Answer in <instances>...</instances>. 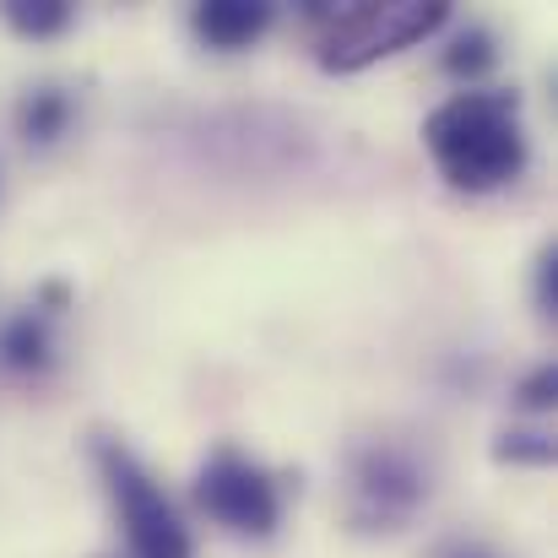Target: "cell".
Listing matches in <instances>:
<instances>
[{"mask_svg": "<svg viewBox=\"0 0 558 558\" xmlns=\"http://www.w3.org/2000/svg\"><path fill=\"white\" fill-rule=\"evenodd\" d=\"M0 364L5 369H49V337H44V326L33 320V315H22V320H11L5 331H0Z\"/></svg>", "mask_w": 558, "mask_h": 558, "instance_id": "7", "label": "cell"}, {"mask_svg": "<svg viewBox=\"0 0 558 558\" xmlns=\"http://www.w3.org/2000/svg\"><path fill=\"white\" fill-rule=\"evenodd\" d=\"M466 558H488V554H466Z\"/></svg>", "mask_w": 558, "mask_h": 558, "instance_id": "13", "label": "cell"}, {"mask_svg": "<svg viewBox=\"0 0 558 558\" xmlns=\"http://www.w3.org/2000/svg\"><path fill=\"white\" fill-rule=\"evenodd\" d=\"M22 136L27 142H54L60 131H65V120H71V104H65V93H54V87H44V93H33L27 104H22Z\"/></svg>", "mask_w": 558, "mask_h": 558, "instance_id": "9", "label": "cell"}, {"mask_svg": "<svg viewBox=\"0 0 558 558\" xmlns=\"http://www.w3.org/2000/svg\"><path fill=\"white\" fill-rule=\"evenodd\" d=\"M353 488H359L369 521H401V515L428 494V483H423V472L412 466V456H401V450H390V445H379V450H369V456L359 461Z\"/></svg>", "mask_w": 558, "mask_h": 558, "instance_id": "5", "label": "cell"}, {"mask_svg": "<svg viewBox=\"0 0 558 558\" xmlns=\"http://www.w3.org/2000/svg\"><path fill=\"white\" fill-rule=\"evenodd\" d=\"M190 22L211 49H244L271 27V5L266 0H206V5H195Z\"/></svg>", "mask_w": 558, "mask_h": 558, "instance_id": "6", "label": "cell"}, {"mask_svg": "<svg viewBox=\"0 0 558 558\" xmlns=\"http://www.w3.org/2000/svg\"><path fill=\"white\" fill-rule=\"evenodd\" d=\"M195 499H201V510H206L211 521H222V526L239 532V537H266V532L277 526V515H282L277 483H271L255 461H244L239 450H217V456L201 466Z\"/></svg>", "mask_w": 558, "mask_h": 558, "instance_id": "4", "label": "cell"}, {"mask_svg": "<svg viewBox=\"0 0 558 558\" xmlns=\"http://www.w3.org/2000/svg\"><path fill=\"white\" fill-rule=\"evenodd\" d=\"M0 16L11 22V33L22 38H54L71 27V5L65 0H5Z\"/></svg>", "mask_w": 558, "mask_h": 558, "instance_id": "8", "label": "cell"}, {"mask_svg": "<svg viewBox=\"0 0 558 558\" xmlns=\"http://www.w3.org/2000/svg\"><path fill=\"white\" fill-rule=\"evenodd\" d=\"M98 466L109 477V494H114V510H120V526H125V543L136 558H190V532L180 526L169 494L153 483V472L114 439L98 445Z\"/></svg>", "mask_w": 558, "mask_h": 558, "instance_id": "2", "label": "cell"}, {"mask_svg": "<svg viewBox=\"0 0 558 558\" xmlns=\"http://www.w3.org/2000/svg\"><path fill=\"white\" fill-rule=\"evenodd\" d=\"M554 390H558V374H554V364H543V369L521 385V401H526V407H548V401H554Z\"/></svg>", "mask_w": 558, "mask_h": 558, "instance_id": "11", "label": "cell"}, {"mask_svg": "<svg viewBox=\"0 0 558 558\" xmlns=\"http://www.w3.org/2000/svg\"><path fill=\"white\" fill-rule=\"evenodd\" d=\"M423 142L456 190H499L526 169L515 93H456L423 120Z\"/></svg>", "mask_w": 558, "mask_h": 558, "instance_id": "1", "label": "cell"}, {"mask_svg": "<svg viewBox=\"0 0 558 558\" xmlns=\"http://www.w3.org/2000/svg\"><path fill=\"white\" fill-rule=\"evenodd\" d=\"M445 65L456 71V76H477L483 65H494V49H488V33H466L450 54H445Z\"/></svg>", "mask_w": 558, "mask_h": 558, "instance_id": "10", "label": "cell"}, {"mask_svg": "<svg viewBox=\"0 0 558 558\" xmlns=\"http://www.w3.org/2000/svg\"><path fill=\"white\" fill-rule=\"evenodd\" d=\"M537 266H543V271H537V299H543V310L554 315L558 310V260H554V250H548Z\"/></svg>", "mask_w": 558, "mask_h": 558, "instance_id": "12", "label": "cell"}, {"mask_svg": "<svg viewBox=\"0 0 558 558\" xmlns=\"http://www.w3.org/2000/svg\"><path fill=\"white\" fill-rule=\"evenodd\" d=\"M445 16H450L445 0H396V5L337 11L326 38H320V60H326V71H359L379 54H396V49L428 38Z\"/></svg>", "mask_w": 558, "mask_h": 558, "instance_id": "3", "label": "cell"}]
</instances>
